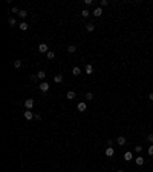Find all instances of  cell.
Instances as JSON below:
<instances>
[{
    "label": "cell",
    "instance_id": "cell-1",
    "mask_svg": "<svg viewBox=\"0 0 153 172\" xmlns=\"http://www.w3.org/2000/svg\"><path fill=\"white\" fill-rule=\"evenodd\" d=\"M38 51H40L41 54H48L49 52V48H48V45L41 43V45H38Z\"/></svg>",
    "mask_w": 153,
    "mask_h": 172
},
{
    "label": "cell",
    "instance_id": "cell-2",
    "mask_svg": "<svg viewBox=\"0 0 153 172\" xmlns=\"http://www.w3.org/2000/svg\"><path fill=\"white\" fill-rule=\"evenodd\" d=\"M25 108L26 109H32V108H34V98H28V100H26V102H25Z\"/></svg>",
    "mask_w": 153,
    "mask_h": 172
},
{
    "label": "cell",
    "instance_id": "cell-3",
    "mask_svg": "<svg viewBox=\"0 0 153 172\" xmlns=\"http://www.w3.org/2000/svg\"><path fill=\"white\" fill-rule=\"evenodd\" d=\"M126 141H127V140H126L124 135H119V137L116 138V143H118L119 146H124V144H126Z\"/></svg>",
    "mask_w": 153,
    "mask_h": 172
},
{
    "label": "cell",
    "instance_id": "cell-4",
    "mask_svg": "<svg viewBox=\"0 0 153 172\" xmlns=\"http://www.w3.org/2000/svg\"><path fill=\"white\" fill-rule=\"evenodd\" d=\"M77 108H78V111H80V112H84V111L87 109V105H86L84 102H81V103H78V106H77Z\"/></svg>",
    "mask_w": 153,
    "mask_h": 172
},
{
    "label": "cell",
    "instance_id": "cell-5",
    "mask_svg": "<svg viewBox=\"0 0 153 172\" xmlns=\"http://www.w3.org/2000/svg\"><path fill=\"white\" fill-rule=\"evenodd\" d=\"M40 91H41V92H48V91H49V85H48L46 82H43L40 85Z\"/></svg>",
    "mask_w": 153,
    "mask_h": 172
},
{
    "label": "cell",
    "instance_id": "cell-6",
    "mask_svg": "<svg viewBox=\"0 0 153 172\" xmlns=\"http://www.w3.org/2000/svg\"><path fill=\"white\" fill-rule=\"evenodd\" d=\"M34 112H32V111H25V118L26 120H32V118H34Z\"/></svg>",
    "mask_w": 153,
    "mask_h": 172
},
{
    "label": "cell",
    "instance_id": "cell-7",
    "mask_svg": "<svg viewBox=\"0 0 153 172\" xmlns=\"http://www.w3.org/2000/svg\"><path fill=\"white\" fill-rule=\"evenodd\" d=\"M106 155L107 157H113V155H115V149L113 148H106Z\"/></svg>",
    "mask_w": 153,
    "mask_h": 172
},
{
    "label": "cell",
    "instance_id": "cell-8",
    "mask_svg": "<svg viewBox=\"0 0 153 172\" xmlns=\"http://www.w3.org/2000/svg\"><path fill=\"white\" fill-rule=\"evenodd\" d=\"M84 72H86V74H92L93 72V66H92V65H86V68H84Z\"/></svg>",
    "mask_w": 153,
    "mask_h": 172
},
{
    "label": "cell",
    "instance_id": "cell-9",
    "mask_svg": "<svg viewBox=\"0 0 153 172\" xmlns=\"http://www.w3.org/2000/svg\"><path fill=\"white\" fill-rule=\"evenodd\" d=\"M18 28H20L22 31H26V29L29 28V25L26 23V22H20V23H18Z\"/></svg>",
    "mask_w": 153,
    "mask_h": 172
},
{
    "label": "cell",
    "instance_id": "cell-10",
    "mask_svg": "<svg viewBox=\"0 0 153 172\" xmlns=\"http://www.w3.org/2000/svg\"><path fill=\"white\" fill-rule=\"evenodd\" d=\"M132 158H133V154H132L130 151H127V152L124 154V160H126V161H130Z\"/></svg>",
    "mask_w": 153,
    "mask_h": 172
},
{
    "label": "cell",
    "instance_id": "cell-11",
    "mask_svg": "<svg viewBox=\"0 0 153 172\" xmlns=\"http://www.w3.org/2000/svg\"><path fill=\"white\" fill-rule=\"evenodd\" d=\"M54 82H55V83H61V82H63V75H61V74L55 75V77H54Z\"/></svg>",
    "mask_w": 153,
    "mask_h": 172
},
{
    "label": "cell",
    "instance_id": "cell-12",
    "mask_svg": "<svg viewBox=\"0 0 153 172\" xmlns=\"http://www.w3.org/2000/svg\"><path fill=\"white\" fill-rule=\"evenodd\" d=\"M135 163L138 164V166H142V164H144V158H142V157H136Z\"/></svg>",
    "mask_w": 153,
    "mask_h": 172
},
{
    "label": "cell",
    "instance_id": "cell-13",
    "mask_svg": "<svg viewBox=\"0 0 153 172\" xmlns=\"http://www.w3.org/2000/svg\"><path fill=\"white\" fill-rule=\"evenodd\" d=\"M101 14H103V9H101V8H95V11H93V15H95V17H100Z\"/></svg>",
    "mask_w": 153,
    "mask_h": 172
},
{
    "label": "cell",
    "instance_id": "cell-14",
    "mask_svg": "<svg viewBox=\"0 0 153 172\" xmlns=\"http://www.w3.org/2000/svg\"><path fill=\"white\" fill-rule=\"evenodd\" d=\"M86 29H87L89 32H92L93 29H95V25H93V23H86Z\"/></svg>",
    "mask_w": 153,
    "mask_h": 172
},
{
    "label": "cell",
    "instance_id": "cell-15",
    "mask_svg": "<svg viewBox=\"0 0 153 172\" xmlns=\"http://www.w3.org/2000/svg\"><path fill=\"white\" fill-rule=\"evenodd\" d=\"M66 97H67L69 100H74V98H75V92H74V91H69V92L66 94Z\"/></svg>",
    "mask_w": 153,
    "mask_h": 172
},
{
    "label": "cell",
    "instance_id": "cell-16",
    "mask_svg": "<svg viewBox=\"0 0 153 172\" xmlns=\"http://www.w3.org/2000/svg\"><path fill=\"white\" fill-rule=\"evenodd\" d=\"M72 74H74V75H80V74H81V69H80L78 66H75V68L72 69Z\"/></svg>",
    "mask_w": 153,
    "mask_h": 172
},
{
    "label": "cell",
    "instance_id": "cell-17",
    "mask_svg": "<svg viewBox=\"0 0 153 172\" xmlns=\"http://www.w3.org/2000/svg\"><path fill=\"white\" fill-rule=\"evenodd\" d=\"M22 65H23V63H22V60H14V66L17 68V69H20Z\"/></svg>",
    "mask_w": 153,
    "mask_h": 172
},
{
    "label": "cell",
    "instance_id": "cell-18",
    "mask_svg": "<svg viewBox=\"0 0 153 172\" xmlns=\"http://www.w3.org/2000/svg\"><path fill=\"white\" fill-rule=\"evenodd\" d=\"M75 51H77V48L74 46V45H69V46H67V52L72 54V52H75Z\"/></svg>",
    "mask_w": 153,
    "mask_h": 172
},
{
    "label": "cell",
    "instance_id": "cell-19",
    "mask_svg": "<svg viewBox=\"0 0 153 172\" xmlns=\"http://www.w3.org/2000/svg\"><path fill=\"white\" fill-rule=\"evenodd\" d=\"M37 75H38V79H41V80H43L44 77H46V72H44V71H38V72H37Z\"/></svg>",
    "mask_w": 153,
    "mask_h": 172
},
{
    "label": "cell",
    "instance_id": "cell-20",
    "mask_svg": "<svg viewBox=\"0 0 153 172\" xmlns=\"http://www.w3.org/2000/svg\"><path fill=\"white\" fill-rule=\"evenodd\" d=\"M46 57H48V58H49V60H54V58H55V54H54V52H52V51H49V52H48V54H46Z\"/></svg>",
    "mask_w": 153,
    "mask_h": 172
},
{
    "label": "cell",
    "instance_id": "cell-21",
    "mask_svg": "<svg viewBox=\"0 0 153 172\" xmlns=\"http://www.w3.org/2000/svg\"><path fill=\"white\" fill-rule=\"evenodd\" d=\"M18 15H20V17H22V19H25V17H26V15H28V12H26V11H25V9H20V12H18Z\"/></svg>",
    "mask_w": 153,
    "mask_h": 172
},
{
    "label": "cell",
    "instance_id": "cell-22",
    "mask_svg": "<svg viewBox=\"0 0 153 172\" xmlns=\"http://www.w3.org/2000/svg\"><path fill=\"white\" fill-rule=\"evenodd\" d=\"M8 23H9V26H14V25L17 23V20H15V19H12V17H11V19H9V20H8Z\"/></svg>",
    "mask_w": 153,
    "mask_h": 172
},
{
    "label": "cell",
    "instance_id": "cell-23",
    "mask_svg": "<svg viewBox=\"0 0 153 172\" xmlns=\"http://www.w3.org/2000/svg\"><path fill=\"white\" fill-rule=\"evenodd\" d=\"M86 100H89V102H90V100H93V94L92 92H87L86 94Z\"/></svg>",
    "mask_w": 153,
    "mask_h": 172
},
{
    "label": "cell",
    "instance_id": "cell-24",
    "mask_svg": "<svg viewBox=\"0 0 153 172\" xmlns=\"http://www.w3.org/2000/svg\"><path fill=\"white\" fill-rule=\"evenodd\" d=\"M135 152H136V154H141V152H142V146H136V148H135Z\"/></svg>",
    "mask_w": 153,
    "mask_h": 172
},
{
    "label": "cell",
    "instance_id": "cell-25",
    "mask_svg": "<svg viewBox=\"0 0 153 172\" xmlns=\"http://www.w3.org/2000/svg\"><path fill=\"white\" fill-rule=\"evenodd\" d=\"M89 14H90V12L87 11V9H83V12H81V15H83V17H87Z\"/></svg>",
    "mask_w": 153,
    "mask_h": 172
},
{
    "label": "cell",
    "instance_id": "cell-26",
    "mask_svg": "<svg viewBox=\"0 0 153 172\" xmlns=\"http://www.w3.org/2000/svg\"><path fill=\"white\" fill-rule=\"evenodd\" d=\"M12 12H15V14H18V12H20V9H18L17 6H14V8H12Z\"/></svg>",
    "mask_w": 153,
    "mask_h": 172
},
{
    "label": "cell",
    "instance_id": "cell-27",
    "mask_svg": "<svg viewBox=\"0 0 153 172\" xmlns=\"http://www.w3.org/2000/svg\"><path fill=\"white\" fill-rule=\"evenodd\" d=\"M147 152H149V155H153V144L150 146V148H149V151H147Z\"/></svg>",
    "mask_w": 153,
    "mask_h": 172
},
{
    "label": "cell",
    "instance_id": "cell-28",
    "mask_svg": "<svg viewBox=\"0 0 153 172\" xmlns=\"http://www.w3.org/2000/svg\"><path fill=\"white\" fill-rule=\"evenodd\" d=\"M147 140H149V141H152V143H153V134H149V137H147Z\"/></svg>",
    "mask_w": 153,
    "mask_h": 172
},
{
    "label": "cell",
    "instance_id": "cell-29",
    "mask_svg": "<svg viewBox=\"0 0 153 172\" xmlns=\"http://www.w3.org/2000/svg\"><path fill=\"white\" fill-rule=\"evenodd\" d=\"M37 79H38V75H35V74H32V75H31V80H34V82H35Z\"/></svg>",
    "mask_w": 153,
    "mask_h": 172
},
{
    "label": "cell",
    "instance_id": "cell-30",
    "mask_svg": "<svg viewBox=\"0 0 153 172\" xmlns=\"http://www.w3.org/2000/svg\"><path fill=\"white\" fill-rule=\"evenodd\" d=\"M112 144H113V140H107V146L109 148H112Z\"/></svg>",
    "mask_w": 153,
    "mask_h": 172
},
{
    "label": "cell",
    "instance_id": "cell-31",
    "mask_svg": "<svg viewBox=\"0 0 153 172\" xmlns=\"http://www.w3.org/2000/svg\"><path fill=\"white\" fill-rule=\"evenodd\" d=\"M101 6H107V0H101Z\"/></svg>",
    "mask_w": 153,
    "mask_h": 172
},
{
    "label": "cell",
    "instance_id": "cell-32",
    "mask_svg": "<svg viewBox=\"0 0 153 172\" xmlns=\"http://www.w3.org/2000/svg\"><path fill=\"white\" fill-rule=\"evenodd\" d=\"M35 120H41V115L40 114H35Z\"/></svg>",
    "mask_w": 153,
    "mask_h": 172
},
{
    "label": "cell",
    "instance_id": "cell-33",
    "mask_svg": "<svg viewBox=\"0 0 153 172\" xmlns=\"http://www.w3.org/2000/svg\"><path fill=\"white\" fill-rule=\"evenodd\" d=\"M149 100H152V102H153V92H152V94H149Z\"/></svg>",
    "mask_w": 153,
    "mask_h": 172
},
{
    "label": "cell",
    "instance_id": "cell-34",
    "mask_svg": "<svg viewBox=\"0 0 153 172\" xmlns=\"http://www.w3.org/2000/svg\"><path fill=\"white\" fill-rule=\"evenodd\" d=\"M116 172H124V171H122V169H119V171H116Z\"/></svg>",
    "mask_w": 153,
    "mask_h": 172
}]
</instances>
